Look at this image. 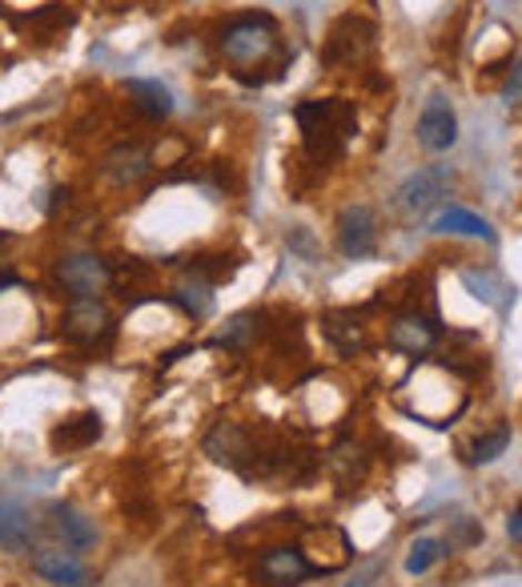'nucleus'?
<instances>
[{"label":"nucleus","mask_w":522,"mask_h":587,"mask_svg":"<svg viewBox=\"0 0 522 587\" xmlns=\"http://www.w3.org/2000/svg\"><path fill=\"white\" fill-rule=\"evenodd\" d=\"M126 93L133 97V106L149 117V121H161V117L173 113V93H169L161 81H145V77H133L126 81Z\"/></svg>","instance_id":"16"},{"label":"nucleus","mask_w":522,"mask_h":587,"mask_svg":"<svg viewBox=\"0 0 522 587\" xmlns=\"http://www.w3.org/2000/svg\"><path fill=\"white\" fill-rule=\"evenodd\" d=\"M205 451L218 462H230V467H241V459L250 455V435L238 427V422H221L213 435L205 439Z\"/></svg>","instance_id":"17"},{"label":"nucleus","mask_w":522,"mask_h":587,"mask_svg":"<svg viewBox=\"0 0 522 587\" xmlns=\"http://www.w3.org/2000/svg\"><path fill=\"white\" fill-rule=\"evenodd\" d=\"M502 97H506L511 106H514V101H519V97H522V61H519V69H514V77H511V81H506V89H502Z\"/></svg>","instance_id":"26"},{"label":"nucleus","mask_w":522,"mask_h":587,"mask_svg":"<svg viewBox=\"0 0 522 587\" xmlns=\"http://www.w3.org/2000/svg\"><path fill=\"white\" fill-rule=\"evenodd\" d=\"M109 330H113V318L97 298H73L61 318V335L69 342H81V347H93V342L109 338Z\"/></svg>","instance_id":"6"},{"label":"nucleus","mask_w":522,"mask_h":587,"mask_svg":"<svg viewBox=\"0 0 522 587\" xmlns=\"http://www.w3.org/2000/svg\"><path fill=\"white\" fill-rule=\"evenodd\" d=\"M293 121L302 129V146L318 166H330L345 153L350 137L358 133V113L345 97L330 101H302L293 109Z\"/></svg>","instance_id":"1"},{"label":"nucleus","mask_w":522,"mask_h":587,"mask_svg":"<svg viewBox=\"0 0 522 587\" xmlns=\"http://www.w3.org/2000/svg\"><path fill=\"white\" fill-rule=\"evenodd\" d=\"M32 567H37V576H44L49 584H61V587H84L89 584V571L81 567V559L73 551H64V547H44L32 556Z\"/></svg>","instance_id":"12"},{"label":"nucleus","mask_w":522,"mask_h":587,"mask_svg":"<svg viewBox=\"0 0 522 587\" xmlns=\"http://www.w3.org/2000/svg\"><path fill=\"white\" fill-rule=\"evenodd\" d=\"M338 246L345 258H370L378 250V221L370 206H345L338 213Z\"/></svg>","instance_id":"7"},{"label":"nucleus","mask_w":522,"mask_h":587,"mask_svg":"<svg viewBox=\"0 0 522 587\" xmlns=\"http://www.w3.org/2000/svg\"><path fill=\"white\" fill-rule=\"evenodd\" d=\"M97 439H101V415H81V419L52 430V447L57 451H81V447H89Z\"/></svg>","instance_id":"19"},{"label":"nucleus","mask_w":522,"mask_h":587,"mask_svg":"<svg viewBox=\"0 0 522 587\" xmlns=\"http://www.w3.org/2000/svg\"><path fill=\"white\" fill-rule=\"evenodd\" d=\"M258 322L261 318L258 315H233L230 322H225V330L218 335V347H245L253 335H258Z\"/></svg>","instance_id":"23"},{"label":"nucleus","mask_w":522,"mask_h":587,"mask_svg":"<svg viewBox=\"0 0 522 587\" xmlns=\"http://www.w3.org/2000/svg\"><path fill=\"white\" fill-rule=\"evenodd\" d=\"M52 531L61 535L69 551H89L97 544V527L84 511H77L73 504H57L52 507Z\"/></svg>","instance_id":"13"},{"label":"nucleus","mask_w":522,"mask_h":587,"mask_svg":"<svg viewBox=\"0 0 522 587\" xmlns=\"http://www.w3.org/2000/svg\"><path fill=\"white\" fill-rule=\"evenodd\" d=\"M57 282L73 294V298H97V294L109 290L113 270H109V262H101L97 253H69V258H61V266H57Z\"/></svg>","instance_id":"4"},{"label":"nucleus","mask_w":522,"mask_h":587,"mask_svg":"<svg viewBox=\"0 0 522 587\" xmlns=\"http://www.w3.org/2000/svg\"><path fill=\"white\" fill-rule=\"evenodd\" d=\"M506 535H511L514 544H522V507L511 515V519H506Z\"/></svg>","instance_id":"27"},{"label":"nucleus","mask_w":522,"mask_h":587,"mask_svg":"<svg viewBox=\"0 0 522 587\" xmlns=\"http://www.w3.org/2000/svg\"><path fill=\"white\" fill-rule=\"evenodd\" d=\"M482 531L470 519H459V527H454V535H450V547H470V544H479Z\"/></svg>","instance_id":"25"},{"label":"nucleus","mask_w":522,"mask_h":587,"mask_svg":"<svg viewBox=\"0 0 522 587\" xmlns=\"http://www.w3.org/2000/svg\"><path fill=\"white\" fill-rule=\"evenodd\" d=\"M434 342H439V326L422 315H402L390 326V347L402 350V355H410V358H422Z\"/></svg>","instance_id":"11"},{"label":"nucleus","mask_w":522,"mask_h":587,"mask_svg":"<svg viewBox=\"0 0 522 587\" xmlns=\"http://www.w3.org/2000/svg\"><path fill=\"white\" fill-rule=\"evenodd\" d=\"M221 53L238 64V77L245 69H273L282 64V32L270 12H241L221 29ZM278 77V69H273Z\"/></svg>","instance_id":"2"},{"label":"nucleus","mask_w":522,"mask_h":587,"mask_svg":"<svg viewBox=\"0 0 522 587\" xmlns=\"http://www.w3.org/2000/svg\"><path fill=\"white\" fill-rule=\"evenodd\" d=\"M173 302L185 310L189 318H205L209 315V306H213V282H209L205 273H189L185 282L173 290Z\"/></svg>","instance_id":"18"},{"label":"nucleus","mask_w":522,"mask_h":587,"mask_svg":"<svg viewBox=\"0 0 522 587\" xmlns=\"http://www.w3.org/2000/svg\"><path fill=\"white\" fill-rule=\"evenodd\" d=\"M462 278H466V286H470V290H474V298H482V302L499 306V294H494V278H491V273L466 270V273H462Z\"/></svg>","instance_id":"24"},{"label":"nucleus","mask_w":522,"mask_h":587,"mask_svg":"<svg viewBox=\"0 0 522 587\" xmlns=\"http://www.w3.org/2000/svg\"><path fill=\"white\" fill-rule=\"evenodd\" d=\"M101 169L117 186H129V181H141L149 173V153L141 146H117L113 153H104Z\"/></svg>","instance_id":"15"},{"label":"nucleus","mask_w":522,"mask_h":587,"mask_svg":"<svg viewBox=\"0 0 522 587\" xmlns=\"http://www.w3.org/2000/svg\"><path fill=\"white\" fill-rule=\"evenodd\" d=\"M450 178H454V173H450L446 166H426V169H418L414 178H410L406 186L398 189V198H402V206H406V210L422 213V210H430V206H434L439 198H446Z\"/></svg>","instance_id":"10"},{"label":"nucleus","mask_w":522,"mask_h":587,"mask_svg":"<svg viewBox=\"0 0 522 587\" xmlns=\"http://www.w3.org/2000/svg\"><path fill=\"white\" fill-rule=\"evenodd\" d=\"M258 576L273 587H298L310 576H318V571H313V564L305 559V551H298V547H270V551L258 559Z\"/></svg>","instance_id":"8"},{"label":"nucleus","mask_w":522,"mask_h":587,"mask_svg":"<svg viewBox=\"0 0 522 587\" xmlns=\"http://www.w3.org/2000/svg\"><path fill=\"white\" fill-rule=\"evenodd\" d=\"M0 12H4V4H0Z\"/></svg>","instance_id":"28"},{"label":"nucleus","mask_w":522,"mask_h":587,"mask_svg":"<svg viewBox=\"0 0 522 587\" xmlns=\"http://www.w3.org/2000/svg\"><path fill=\"white\" fill-rule=\"evenodd\" d=\"M506 442H511V427L499 422L494 430H486V435L474 439V455H470V462H494L502 451H506Z\"/></svg>","instance_id":"22"},{"label":"nucleus","mask_w":522,"mask_h":587,"mask_svg":"<svg viewBox=\"0 0 522 587\" xmlns=\"http://www.w3.org/2000/svg\"><path fill=\"white\" fill-rule=\"evenodd\" d=\"M430 230H434V233H462V238H482L486 246H494V241H499V233L491 230V221L479 218V213L466 210V206H446L439 218L430 221Z\"/></svg>","instance_id":"14"},{"label":"nucleus","mask_w":522,"mask_h":587,"mask_svg":"<svg viewBox=\"0 0 522 587\" xmlns=\"http://www.w3.org/2000/svg\"><path fill=\"white\" fill-rule=\"evenodd\" d=\"M32 519L21 511V507H12V504H0V544L12 547V551H21V547L32 544Z\"/></svg>","instance_id":"20"},{"label":"nucleus","mask_w":522,"mask_h":587,"mask_svg":"<svg viewBox=\"0 0 522 587\" xmlns=\"http://www.w3.org/2000/svg\"><path fill=\"white\" fill-rule=\"evenodd\" d=\"M459 141V117L450 109V101L442 93H434L418 113V146L426 153H446Z\"/></svg>","instance_id":"5"},{"label":"nucleus","mask_w":522,"mask_h":587,"mask_svg":"<svg viewBox=\"0 0 522 587\" xmlns=\"http://www.w3.org/2000/svg\"><path fill=\"white\" fill-rule=\"evenodd\" d=\"M12 29H21L29 41H57L64 29H73L77 21V12L73 9H64V4H41V9H32V12H12L9 17Z\"/></svg>","instance_id":"9"},{"label":"nucleus","mask_w":522,"mask_h":587,"mask_svg":"<svg viewBox=\"0 0 522 587\" xmlns=\"http://www.w3.org/2000/svg\"><path fill=\"white\" fill-rule=\"evenodd\" d=\"M370 49H374V24L365 21V17L345 12L342 21H334L330 37H325L322 61L325 64H354V61H362Z\"/></svg>","instance_id":"3"},{"label":"nucleus","mask_w":522,"mask_h":587,"mask_svg":"<svg viewBox=\"0 0 522 587\" xmlns=\"http://www.w3.org/2000/svg\"><path fill=\"white\" fill-rule=\"evenodd\" d=\"M446 556H450V544H442V539H434V535H422V539L410 544L406 571L410 576H426L430 567L439 564V559H446Z\"/></svg>","instance_id":"21"}]
</instances>
